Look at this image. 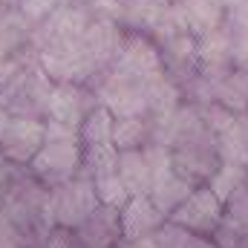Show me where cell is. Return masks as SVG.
I'll return each instance as SVG.
<instances>
[{
  "label": "cell",
  "instance_id": "25",
  "mask_svg": "<svg viewBox=\"0 0 248 248\" xmlns=\"http://www.w3.org/2000/svg\"><path fill=\"white\" fill-rule=\"evenodd\" d=\"M185 248H217L214 243H208V240H199V237H187V243H185Z\"/></svg>",
  "mask_w": 248,
  "mask_h": 248
},
{
  "label": "cell",
  "instance_id": "3",
  "mask_svg": "<svg viewBox=\"0 0 248 248\" xmlns=\"http://www.w3.org/2000/svg\"><path fill=\"white\" fill-rule=\"evenodd\" d=\"M173 225L182 228L187 234H211L219 222H222V202L208 190V187H196L182 208H176L173 214Z\"/></svg>",
  "mask_w": 248,
  "mask_h": 248
},
{
  "label": "cell",
  "instance_id": "11",
  "mask_svg": "<svg viewBox=\"0 0 248 248\" xmlns=\"http://www.w3.org/2000/svg\"><path fill=\"white\" fill-rule=\"evenodd\" d=\"M46 110H49V122L75 130L78 124L84 122V95L75 87H69V84L55 87V90H49Z\"/></svg>",
  "mask_w": 248,
  "mask_h": 248
},
{
  "label": "cell",
  "instance_id": "15",
  "mask_svg": "<svg viewBox=\"0 0 248 248\" xmlns=\"http://www.w3.org/2000/svg\"><path fill=\"white\" fill-rule=\"evenodd\" d=\"M113 113L110 110H104V107H95V110H90L87 116H84V122H81V130H78V139L90 147V144H107V141H113Z\"/></svg>",
  "mask_w": 248,
  "mask_h": 248
},
{
  "label": "cell",
  "instance_id": "13",
  "mask_svg": "<svg viewBox=\"0 0 248 248\" xmlns=\"http://www.w3.org/2000/svg\"><path fill=\"white\" fill-rule=\"evenodd\" d=\"M214 98L219 107H225L228 113L234 116H243L248 110V72L243 69H234L222 78H217V87H214Z\"/></svg>",
  "mask_w": 248,
  "mask_h": 248
},
{
  "label": "cell",
  "instance_id": "1",
  "mask_svg": "<svg viewBox=\"0 0 248 248\" xmlns=\"http://www.w3.org/2000/svg\"><path fill=\"white\" fill-rule=\"evenodd\" d=\"M95 208H98L95 187H93V182H84V179H69L66 185H61V190H55L49 196L52 222H58L66 231L81 228Z\"/></svg>",
  "mask_w": 248,
  "mask_h": 248
},
{
  "label": "cell",
  "instance_id": "16",
  "mask_svg": "<svg viewBox=\"0 0 248 248\" xmlns=\"http://www.w3.org/2000/svg\"><path fill=\"white\" fill-rule=\"evenodd\" d=\"M217 156H219V165H237L248 170V141L240 130V119H237V127L217 136Z\"/></svg>",
  "mask_w": 248,
  "mask_h": 248
},
{
  "label": "cell",
  "instance_id": "27",
  "mask_svg": "<svg viewBox=\"0 0 248 248\" xmlns=\"http://www.w3.org/2000/svg\"><path fill=\"white\" fill-rule=\"evenodd\" d=\"M243 248H248V240H243Z\"/></svg>",
  "mask_w": 248,
  "mask_h": 248
},
{
  "label": "cell",
  "instance_id": "20",
  "mask_svg": "<svg viewBox=\"0 0 248 248\" xmlns=\"http://www.w3.org/2000/svg\"><path fill=\"white\" fill-rule=\"evenodd\" d=\"M222 225H228L240 237L248 234V187L246 185L240 187V190H234L231 199L225 202V219H222Z\"/></svg>",
  "mask_w": 248,
  "mask_h": 248
},
{
  "label": "cell",
  "instance_id": "22",
  "mask_svg": "<svg viewBox=\"0 0 248 248\" xmlns=\"http://www.w3.org/2000/svg\"><path fill=\"white\" fill-rule=\"evenodd\" d=\"M84 162H87V168H90L95 176H104V173H113V170H116L119 150H116L113 141H107V144H90L87 153H84Z\"/></svg>",
  "mask_w": 248,
  "mask_h": 248
},
{
  "label": "cell",
  "instance_id": "14",
  "mask_svg": "<svg viewBox=\"0 0 248 248\" xmlns=\"http://www.w3.org/2000/svg\"><path fill=\"white\" fill-rule=\"evenodd\" d=\"M228 55H231V38L219 29L196 41V61H202L208 75H217Z\"/></svg>",
  "mask_w": 248,
  "mask_h": 248
},
{
  "label": "cell",
  "instance_id": "4",
  "mask_svg": "<svg viewBox=\"0 0 248 248\" xmlns=\"http://www.w3.org/2000/svg\"><path fill=\"white\" fill-rule=\"evenodd\" d=\"M101 98H104V110H110L119 119H141L147 113L141 84L124 78L119 72H113L107 78V84L101 87Z\"/></svg>",
  "mask_w": 248,
  "mask_h": 248
},
{
  "label": "cell",
  "instance_id": "8",
  "mask_svg": "<svg viewBox=\"0 0 248 248\" xmlns=\"http://www.w3.org/2000/svg\"><path fill=\"white\" fill-rule=\"evenodd\" d=\"M78 243L84 248H113L116 240L122 237V225H119V211L98 205L90 219L78 228Z\"/></svg>",
  "mask_w": 248,
  "mask_h": 248
},
{
  "label": "cell",
  "instance_id": "17",
  "mask_svg": "<svg viewBox=\"0 0 248 248\" xmlns=\"http://www.w3.org/2000/svg\"><path fill=\"white\" fill-rule=\"evenodd\" d=\"M243 185H246V168H237V165H219V168L214 170V176H211L208 190L225 205V202L231 199V193L240 190Z\"/></svg>",
  "mask_w": 248,
  "mask_h": 248
},
{
  "label": "cell",
  "instance_id": "12",
  "mask_svg": "<svg viewBox=\"0 0 248 248\" xmlns=\"http://www.w3.org/2000/svg\"><path fill=\"white\" fill-rule=\"evenodd\" d=\"M190 193H193V185L173 170V173L162 176V179L153 185V190H150V202H153V208L165 217V214H173L176 208H182Z\"/></svg>",
  "mask_w": 248,
  "mask_h": 248
},
{
  "label": "cell",
  "instance_id": "2",
  "mask_svg": "<svg viewBox=\"0 0 248 248\" xmlns=\"http://www.w3.org/2000/svg\"><path fill=\"white\" fill-rule=\"evenodd\" d=\"M81 165V147L78 139H63V141H44V147L35 153L32 168L35 173L49 182V185H66L72 173Z\"/></svg>",
  "mask_w": 248,
  "mask_h": 248
},
{
  "label": "cell",
  "instance_id": "10",
  "mask_svg": "<svg viewBox=\"0 0 248 248\" xmlns=\"http://www.w3.org/2000/svg\"><path fill=\"white\" fill-rule=\"evenodd\" d=\"M116 176L124 182V187H127L130 196H150V190H153V173H150V168H147L141 150L119 153Z\"/></svg>",
  "mask_w": 248,
  "mask_h": 248
},
{
  "label": "cell",
  "instance_id": "23",
  "mask_svg": "<svg viewBox=\"0 0 248 248\" xmlns=\"http://www.w3.org/2000/svg\"><path fill=\"white\" fill-rule=\"evenodd\" d=\"M237 119H240V116L228 113V110L219 107V104H211V107H205V113H202V122H205V127H208L214 136H222V133H228L231 127H237Z\"/></svg>",
  "mask_w": 248,
  "mask_h": 248
},
{
  "label": "cell",
  "instance_id": "24",
  "mask_svg": "<svg viewBox=\"0 0 248 248\" xmlns=\"http://www.w3.org/2000/svg\"><path fill=\"white\" fill-rule=\"evenodd\" d=\"M231 55H234V61L240 63V69L248 72V32H240V38L231 41Z\"/></svg>",
  "mask_w": 248,
  "mask_h": 248
},
{
  "label": "cell",
  "instance_id": "5",
  "mask_svg": "<svg viewBox=\"0 0 248 248\" xmlns=\"http://www.w3.org/2000/svg\"><path fill=\"white\" fill-rule=\"evenodd\" d=\"M116 72L124 75V78H130V81H136V84H141V81H147V78L162 72V58H159V52H156V46L150 41L133 38V41L124 44L122 52H119Z\"/></svg>",
  "mask_w": 248,
  "mask_h": 248
},
{
  "label": "cell",
  "instance_id": "26",
  "mask_svg": "<svg viewBox=\"0 0 248 248\" xmlns=\"http://www.w3.org/2000/svg\"><path fill=\"white\" fill-rule=\"evenodd\" d=\"M214 3H217L219 9H222V6H225V9H237V6H240L243 0H214Z\"/></svg>",
  "mask_w": 248,
  "mask_h": 248
},
{
  "label": "cell",
  "instance_id": "9",
  "mask_svg": "<svg viewBox=\"0 0 248 248\" xmlns=\"http://www.w3.org/2000/svg\"><path fill=\"white\" fill-rule=\"evenodd\" d=\"M176 15L187 29V35H193V38H205V35L217 32L219 20H222V9L214 0H179Z\"/></svg>",
  "mask_w": 248,
  "mask_h": 248
},
{
  "label": "cell",
  "instance_id": "21",
  "mask_svg": "<svg viewBox=\"0 0 248 248\" xmlns=\"http://www.w3.org/2000/svg\"><path fill=\"white\" fill-rule=\"evenodd\" d=\"M144 141V122L141 119H119L113 124V144L116 150H136Z\"/></svg>",
  "mask_w": 248,
  "mask_h": 248
},
{
  "label": "cell",
  "instance_id": "18",
  "mask_svg": "<svg viewBox=\"0 0 248 248\" xmlns=\"http://www.w3.org/2000/svg\"><path fill=\"white\" fill-rule=\"evenodd\" d=\"M95 196H98V205H104V208H113V211H122L124 205L130 202V193H127V187L124 182L116 176V170L113 173H104V176H95Z\"/></svg>",
  "mask_w": 248,
  "mask_h": 248
},
{
  "label": "cell",
  "instance_id": "7",
  "mask_svg": "<svg viewBox=\"0 0 248 248\" xmlns=\"http://www.w3.org/2000/svg\"><path fill=\"white\" fill-rule=\"evenodd\" d=\"M119 225H122V234L130 243L144 240V237H153L162 228V214L153 208L150 196H130V202L119 214Z\"/></svg>",
  "mask_w": 248,
  "mask_h": 248
},
{
  "label": "cell",
  "instance_id": "19",
  "mask_svg": "<svg viewBox=\"0 0 248 248\" xmlns=\"http://www.w3.org/2000/svg\"><path fill=\"white\" fill-rule=\"evenodd\" d=\"M168 12H170L168 0H130V9H127L133 23H141L150 29H159L162 20L168 17Z\"/></svg>",
  "mask_w": 248,
  "mask_h": 248
},
{
  "label": "cell",
  "instance_id": "6",
  "mask_svg": "<svg viewBox=\"0 0 248 248\" xmlns=\"http://www.w3.org/2000/svg\"><path fill=\"white\" fill-rule=\"evenodd\" d=\"M0 144H3L6 159L29 162L44 147V124L35 119H12L6 133L0 136Z\"/></svg>",
  "mask_w": 248,
  "mask_h": 248
}]
</instances>
